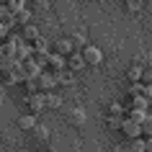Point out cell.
Segmentation results:
<instances>
[{"label":"cell","mask_w":152,"mask_h":152,"mask_svg":"<svg viewBox=\"0 0 152 152\" xmlns=\"http://www.w3.org/2000/svg\"><path fill=\"white\" fill-rule=\"evenodd\" d=\"M36 80H39V90L41 93H52V90L57 88V75L49 72V70H41V75L36 77Z\"/></svg>","instance_id":"1"},{"label":"cell","mask_w":152,"mask_h":152,"mask_svg":"<svg viewBox=\"0 0 152 152\" xmlns=\"http://www.w3.org/2000/svg\"><path fill=\"white\" fill-rule=\"evenodd\" d=\"M31 54H34V47H31V41H26L23 36H21V39L16 41V59H18V62H26V59H28Z\"/></svg>","instance_id":"2"},{"label":"cell","mask_w":152,"mask_h":152,"mask_svg":"<svg viewBox=\"0 0 152 152\" xmlns=\"http://www.w3.org/2000/svg\"><path fill=\"white\" fill-rule=\"evenodd\" d=\"M83 62L85 64H101V59H103V52L98 47H83Z\"/></svg>","instance_id":"3"},{"label":"cell","mask_w":152,"mask_h":152,"mask_svg":"<svg viewBox=\"0 0 152 152\" xmlns=\"http://www.w3.org/2000/svg\"><path fill=\"white\" fill-rule=\"evenodd\" d=\"M64 64H67V57L57 54V52H49V57H47V70L49 72H62Z\"/></svg>","instance_id":"4"},{"label":"cell","mask_w":152,"mask_h":152,"mask_svg":"<svg viewBox=\"0 0 152 152\" xmlns=\"http://www.w3.org/2000/svg\"><path fill=\"white\" fill-rule=\"evenodd\" d=\"M121 132H124L129 139L142 137V124H137V121H132V119H124V124H121Z\"/></svg>","instance_id":"5"},{"label":"cell","mask_w":152,"mask_h":152,"mask_svg":"<svg viewBox=\"0 0 152 152\" xmlns=\"http://www.w3.org/2000/svg\"><path fill=\"white\" fill-rule=\"evenodd\" d=\"M21 72H23V77H39L41 67L34 62V59H26V62H21Z\"/></svg>","instance_id":"6"},{"label":"cell","mask_w":152,"mask_h":152,"mask_svg":"<svg viewBox=\"0 0 152 152\" xmlns=\"http://www.w3.org/2000/svg\"><path fill=\"white\" fill-rule=\"evenodd\" d=\"M26 103L31 108V113H41L44 111V93H34V96L26 98Z\"/></svg>","instance_id":"7"},{"label":"cell","mask_w":152,"mask_h":152,"mask_svg":"<svg viewBox=\"0 0 152 152\" xmlns=\"http://www.w3.org/2000/svg\"><path fill=\"white\" fill-rule=\"evenodd\" d=\"M83 54L80 52H70V54H67V67H70L72 72H77V70H83Z\"/></svg>","instance_id":"8"},{"label":"cell","mask_w":152,"mask_h":152,"mask_svg":"<svg viewBox=\"0 0 152 152\" xmlns=\"http://www.w3.org/2000/svg\"><path fill=\"white\" fill-rule=\"evenodd\" d=\"M0 23L5 26V28H10V26L16 23V16L8 10V5H0Z\"/></svg>","instance_id":"9"},{"label":"cell","mask_w":152,"mask_h":152,"mask_svg":"<svg viewBox=\"0 0 152 152\" xmlns=\"http://www.w3.org/2000/svg\"><path fill=\"white\" fill-rule=\"evenodd\" d=\"M21 36H23L26 41H31V44H34V41L39 39L41 34H39V28H36V26H31V23H28V26H23V28H21Z\"/></svg>","instance_id":"10"},{"label":"cell","mask_w":152,"mask_h":152,"mask_svg":"<svg viewBox=\"0 0 152 152\" xmlns=\"http://www.w3.org/2000/svg\"><path fill=\"white\" fill-rule=\"evenodd\" d=\"M18 126L21 129H34L36 126V113H23V116L18 119Z\"/></svg>","instance_id":"11"},{"label":"cell","mask_w":152,"mask_h":152,"mask_svg":"<svg viewBox=\"0 0 152 152\" xmlns=\"http://www.w3.org/2000/svg\"><path fill=\"white\" fill-rule=\"evenodd\" d=\"M54 52H57V54H62V57H67V54L72 52V44H70L67 39H59V41L54 44Z\"/></svg>","instance_id":"12"},{"label":"cell","mask_w":152,"mask_h":152,"mask_svg":"<svg viewBox=\"0 0 152 152\" xmlns=\"http://www.w3.org/2000/svg\"><path fill=\"white\" fill-rule=\"evenodd\" d=\"M5 57H16V44H10V41L0 44V59H5Z\"/></svg>","instance_id":"13"},{"label":"cell","mask_w":152,"mask_h":152,"mask_svg":"<svg viewBox=\"0 0 152 152\" xmlns=\"http://www.w3.org/2000/svg\"><path fill=\"white\" fill-rule=\"evenodd\" d=\"M62 101L54 96V93H44V108H59Z\"/></svg>","instance_id":"14"},{"label":"cell","mask_w":152,"mask_h":152,"mask_svg":"<svg viewBox=\"0 0 152 152\" xmlns=\"http://www.w3.org/2000/svg\"><path fill=\"white\" fill-rule=\"evenodd\" d=\"M147 106H150V101L144 96H132V108H137V111H147Z\"/></svg>","instance_id":"15"},{"label":"cell","mask_w":152,"mask_h":152,"mask_svg":"<svg viewBox=\"0 0 152 152\" xmlns=\"http://www.w3.org/2000/svg\"><path fill=\"white\" fill-rule=\"evenodd\" d=\"M126 77H129L132 83H139V80H142V67H139V64L129 67V70H126Z\"/></svg>","instance_id":"16"},{"label":"cell","mask_w":152,"mask_h":152,"mask_svg":"<svg viewBox=\"0 0 152 152\" xmlns=\"http://www.w3.org/2000/svg\"><path fill=\"white\" fill-rule=\"evenodd\" d=\"M23 8H26V0H8V10L13 13V16H18Z\"/></svg>","instance_id":"17"},{"label":"cell","mask_w":152,"mask_h":152,"mask_svg":"<svg viewBox=\"0 0 152 152\" xmlns=\"http://www.w3.org/2000/svg\"><path fill=\"white\" fill-rule=\"evenodd\" d=\"M47 57H49V52H34V54L28 57V59H34V62L39 64L41 70H44V67H47Z\"/></svg>","instance_id":"18"},{"label":"cell","mask_w":152,"mask_h":152,"mask_svg":"<svg viewBox=\"0 0 152 152\" xmlns=\"http://www.w3.org/2000/svg\"><path fill=\"white\" fill-rule=\"evenodd\" d=\"M23 85H26V90H28V96H34V93H41V90H39V80H36V77H26Z\"/></svg>","instance_id":"19"},{"label":"cell","mask_w":152,"mask_h":152,"mask_svg":"<svg viewBox=\"0 0 152 152\" xmlns=\"http://www.w3.org/2000/svg\"><path fill=\"white\" fill-rule=\"evenodd\" d=\"M129 152H144V139H142V137L129 139Z\"/></svg>","instance_id":"20"},{"label":"cell","mask_w":152,"mask_h":152,"mask_svg":"<svg viewBox=\"0 0 152 152\" xmlns=\"http://www.w3.org/2000/svg\"><path fill=\"white\" fill-rule=\"evenodd\" d=\"M144 116H147V111H137V108H132V111L126 113V119L137 121V124H142V121H144Z\"/></svg>","instance_id":"21"},{"label":"cell","mask_w":152,"mask_h":152,"mask_svg":"<svg viewBox=\"0 0 152 152\" xmlns=\"http://www.w3.org/2000/svg\"><path fill=\"white\" fill-rule=\"evenodd\" d=\"M147 134V137H152V113H147L144 116V121H142V137Z\"/></svg>","instance_id":"22"},{"label":"cell","mask_w":152,"mask_h":152,"mask_svg":"<svg viewBox=\"0 0 152 152\" xmlns=\"http://www.w3.org/2000/svg\"><path fill=\"white\" fill-rule=\"evenodd\" d=\"M28 21H31V10H21V13H18L16 16V23H21V26H28Z\"/></svg>","instance_id":"23"},{"label":"cell","mask_w":152,"mask_h":152,"mask_svg":"<svg viewBox=\"0 0 152 152\" xmlns=\"http://www.w3.org/2000/svg\"><path fill=\"white\" fill-rule=\"evenodd\" d=\"M31 47H34V52H49V44H47V39H44V36H39Z\"/></svg>","instance_id":"24"},{"label":"cell","mask_w":152,"mask_h":152,"mask_svg":"<svg viewBox=\"0 0 152 152\" xmlns=\"http://www.w3.org/2000/svg\"><path fill=\"white\" fill-rule=\"evenodd\" d=\"M144 93V83H132V88H129V96H142Z\"/></svg>","instance_id":"25"},{"label":"cell","mask_w":152,"mask_h":152,"mask_svg":"<svg viewBox=\"0 0 152 152\" xmlns=\"http://www.w3.org/2000/svg\"><path fill=\"white\" fill-rule=\"evenodd\" d=\"M124 119H126V116H108V126H111V129H121Z\"/></svg>","instance_id":"26"},{"label":"cell","mask_w":152,"mask_h":152,"mask_svg":"<svg viewBox=\"0 0 152 152\" xmlns=\"http://www.w3.org/2000/svg\"><path fill=\"white\" fill-rule=\"evenodd\" d=\"M142 80L144 83H152V62H147L142 67Z\"/></svg>","instance_id":"27"},{"label":"cell","mask_w":152,"mask_h":152,"mask_svg":"<svg viewBox=\"0 0 152 152\" xmlns=\"http://www.w3.org/2000/svg\"><path fill=\"white\" fill-rule=\"evenodd\" d=\"M108 113H111V116H124V108H121L119 103H111V108H108Z\"/></svg>","instance_id":"28"},{"label":"cell","mask_w":152,"mask_h":152,"mask_svg":"<svg viewBox=\"0 0 152 152\" xmlns=\"http://www.w3.org/2000/svg\"><path fill=\"white\" fill-rule=\"evenodd\" d=\"M142 96L152 103V83H144V93H142Z\"/></svg>","instance_id":"29"},{"label":"cell","mask_w":152,"mask_h":152,"mask_svg":"<svg viewBox=\"0 0 152 152\" xmlns=\"http://www.w3.org/2000/svg\"><path fill=\"white\" fill-rule=\"evenodd\" d=\"M83 119H85V113H80V111H75V113H72V124H80Z\"/></svg>","instance_id":"30"},{"label":"cell","mask_w":152,"mask_h":152,"mask_svg":"<svg viewBox=\"0 0 152 152\" xmlns=\"http://www.w3.org/2000/svg\"><path fill=\"white\" fill-rule=\"evenodd\" d=\"M83 41H85V36H75V39H72L70 44H72V49H77V47L83 44Z\"/></svg>","instance_id":"31"},{"label":"cell","mask_w":152,"mask_h":152,"mask_svg":"<svg viewBox=\"0 0 152 152\" xmlns=\"http://www.w3.org/2000/svg\"><path fill=\"white\" fill-rule=\"evenodd\" d=\"M5 39H8V28H5V26L0 23V44H3Z\"/></svg>","instance_id":"32"},{"label":"cell","mask_w":152,"mask_h":152,"mask_svg":"<svg viewBox=\"0 0 152 152\" xmlns=\"http://www.w3.org/2000/svg\"><path fill=\"white\" fill-rule=\"evenodd\" d=\"M144 152H152V137H147V139H144Z\"/></svg>","instance_id":"33"},{"label":"cell","mask_w":152,"mask_h":152,"mask_svg":"<svg viewBox=\"0 0 152 152\" xmlns=\"http://www.w3.org/2000/svg\"><path fill=\"white\" fill-rule=\"evenodd\" d=\"M34 132H36L39 137H47V129H44V126H34Z\"/></svg>","instance_id":"34"},{"label":"cell","mask_w":152,"mask_h":152,"mask_svg":"<svg viewBox=\"0 0 152 152\" xmlns=\"http://www.w3.org/2000/svg\"><path fill=\"white\" fill-rule=\"evenodd\" d=\"M21 152H31V150H21Z\"/></svg>","instance_id":"35"}]
</instances>
